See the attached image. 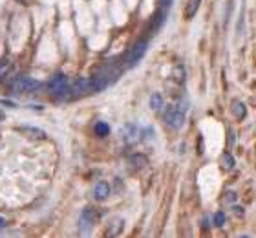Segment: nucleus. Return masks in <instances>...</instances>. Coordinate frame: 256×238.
<instances>
[{"label": "nucleus", "mask_w": 256, "mask_h": 238, "mask_svg": "<svg viewBox=\"0 0 256 238\" xmlns=\"http://www.w3.org/2000/svg\"><path fill=\"white\" fill-rule=\"evenodd\" d=\"M118 77H119V70L114 64H104L96 74V77L90 81V90H96V92L104 90L106 86L114 85Z\"/></svg>", "instance_id": "obj_1"}, {"label": "nucleus", "mask_w": 256, "mask_h": 238, "mask_svg": "<svg viewBox=\"0 0 256 238\" xmlns=\"http://www.w3.org/2000/svg\"><path fill=\"white\" fill-rule=\"evenodd\" d=\"M185 114H187V108H185L183 103H180V105H168L163 117H165L166 125L172 130H180L183 127V123H185Z\"/></svg>", "instance_id": "obj_2"}, {"label": "nucleus", "mask_w": 256, "mask_h": 238, "mask_svg": "<svg viewBox=\"0 0 256 238\" xmlns=\"http://www.w3.org/2000/svg\"><path fill=\"white\" fill-rule=\"evenodd\" d=\"M50 92L57 97H62V95L70 94V81H68V75L62 74V72H57V74L50 79Z\"/></svg>", "instance_id": "obj_3"}, {"label": "nucleus", "mask_w": 256, "mask_h": 238, "mask_svg": "<svg viewBox=\"0 0 256 238\" xmlns=\"http://www.w3.org/2000/svg\"><path fill=\"white\" fill-rule=\"evenodd\" d=\"M146 50H148V41L146 39H141V41L134 44L126 55V68H134L136 64H139V61L144 57Z\"/></svg>", "instance_id": "obj_4"}, {"label": "nucleus", "mask_w": 256, "mask_h": 238, "mask_svg": "<svg viewBox=\"0 0 256 238\" xmlns=\"http://www.w3.org/2000/svg\"><path fill=\"white\" fill-rule=\"evenodd\" d=\"M40 81L33 79V77H16L15 79V88L16 92H22V94H32V92H37L40 88Z\"/></svg>", "instance_id": "obj_5"}, {"label": "nucleus", "mask_w": 256, "mask_h": 238, "mask_svg": "<svg viewBox=\"0 0 256 238\" xmlns=\"http://www.w3.org/2000/svg\"><path fill=\"white\" fill-rule=\"evenodd\" d=\"M97 220H99V212H97V209H94V207H84L82 212H80L79 225L84 229V231H90V229L97 223Z\"/></svg>", "instance_id": "obj_6"}, {"label": "nucleus", "mask_w": 256, "mask_h": 238, "mask_svg": "<svg viewBox=\"0 0 256 238\" xmlns=\"http://www.w3.org/2000/svg\"><path fill=\"white\" fill-rule=\"evenodd\" d=\"M121 138L126 145H134V143H138L139 138H141V128L136 125V123H128L124 125L123 130H121Z\"/></svg>", "instance_id": "obj_7"}, {"label": "nucleus", "mask_w": 256, "mask_h": 238, "mask_svg": "<svg viewBox=\"0 0 256 238\" xmlns=\"http://www.w3.org/2000/svg\"><path fill=\"white\" fill-rule=\"evenodd\" d=\"M110 192H112V189H110V183H108V181H97L96 185H94V189H92L94 198L99 201L106 200L108 196H110Z\"/></svg>", "instance_id": "obj_8"}, {"label": "nucleus", "mask_w": 256, "mask_h": 238, "mask_svg": "<svg viewBox=\"0 0 256 238\" xmlns=\"http://www.w3.org/2000/svg\"><path fill=\"white\" fill-rule=\"evenodd\" d=\"M20 134H24L28 139H44L46 138V132H44L42 128H37V127H30V125H24V127H18L16 128Z\"/></svg>", "instance_id": "obj_9"}, {"label": "nucleus", "mask_w": 256, "mask_h": 238, "mask_svg": "<svg viewBox=\"0 0 256 238\" xmlns=\"http://www.w3.org/2000/svg\"><path fill=\"white\" fill-rule=\"evenodd\" d=\"M86 92H90V79H79L70 86V94H74V95L86 94Z\"/></svg>", "instance_id": "obj_10"}, {"label": "nucleus", "mask_w": 256, "mask_h": 238, "mask_svg": "<svg viewBox=\"0 0 256 238\" xmlns=\"http://www.w3.org/2000/svg\"><path fill=\"white\" fill-rule=\"evenodd\" d=\"M200 4H202V0H188L187 10H185V17H187V19H192V17L198 13V10H200Z\"/></svg>", "instance_id": "obj_11"}, {"label": "nucleus", "mask_w": 256, "mask_h": 238, "mask_svg": "<svg viewBox=\"0 0 256 238\" xmlns=\"http://www.w3.org/2000/svg\"><path fill=\"white\" fill-rule=\"evenodd\" d=\"M232 112H234V116L238 119L247 116V108H246V103H242V101H232Z\"/></svg>", "instance_id": "obj_12"}, {"label": "nucleus", "mask_w": 256, "mask_h": 238, "mask_svg": "<svg viewBox=\"0 0 256 238\" xmlns=\"http://www.w3.org/2000/svg\"><path fill=\"white\" fill-rule=\"evenodd\" d=\"M94 130H96V134L99 136V138H106L108 134H110V125L104 121H99V123H96Z\"/></svg>", "instance_id": "obj_13"}, {"label": "nucleus", "mask_w": 256, "mask_h": 238, "mask_svg": "<svg viewBox=\"0 0 256 238\" xmlns=\"http://www.w3.org/2000/svg\"><path fill=\"white\" fill-rule=\"evenodd\" d=\"M163 22H165V11H160L156 17H152V22H150V30H154L158 32L161 26H163Z\"/></svg>", "instance_id": "obj_14"}, {"label": "nucleus", "mask_w": 256, "mask_h": 238, "mask_svg": "<svg viewBox=\"0 0 256 238\" xmlns=\"http://www.w3.org/2000/svg\"><path fill=\"white\" fill-rule=\"evenodd\" d=\"M148 103L152 110H161L163 108V97H161V94H152Z\"/></svg>", "instance_id": "obj_15"}, {"label": "nucleus", "mask_w": 256, "mask_h": 238, "mask_svg": "<svg viewBox=\"0 0 256 238\" xmlns=\"http://www.w3.org/2000/svg\"><path fill=\"white\" fill-rule=\"evenodd\" d=\"M132 167H136V169H143L144 165H146V158H144L143 154H136V156H132Z\"/></svg>", "instance_id": "obj_16"}, {"label": "nucleus", "mask_w": 256, "mask_h": 238, "mask_svg": "<svg viewBox=\"0 0 256 238\" xmlns=\"http://www.w3.org/2000/svg\"><path fill=\"white\" fill-rule=\"evenodd\" d=\"M222 163H224V169H227V170H230L234 167V158L230 156V152H225L224 156H222Z\"/></svg>", "instance_id": "obj_17"}, {"label": "nucleus", "mask_w": 256, "mask_h": 238, "mask_svg": "<svg viewBox=\"0 0 256 238\" xmlns=\"http://www.w3.org/2000/svg\"><path fill=\"white\" fill-rule=\"evenodd\" d=\"M212 223L216 225V227H222L225 223V212L224 211H218L216 214L212 216Z\"/></svg>", "instance_id": "obj_18"}, {"label": "nucleus", "mask_w": 256, "mask_h": 238, "mask_svg": "<svg viewBox=\"0 0 256 238\" xmlns=\"http://www.w3.org/2000/svg\"><path fill=\"white\" fill-rule=\"evenodd\" d=\"M160 4H161V8H163V10H166V8H170L172 0H160Z\"/></svg>", "instance_id": "obj_19"}, {"label": "nucleus", "mask_w": 256, "mask_h": 238, "mask_svg": "<svg viewBox=\"0 0 256 238\" xmlns=\"http://www.w3.org/2000/svg\"><path fill=\"white\" fill-rule=\"evenodd\" d=\"M4 227H6V220H4L2 216H0V231H2Z\"/></svg>", "instance_id": "obj_20"}, {"label": "nucleus", "mask_w": 256, "mask_h": 238, "mask_svg": "<svg viewBox=\"0 0 256 238\" xmlns=\"http://www.w3.org/2000/svg\"><path fill=\"white\" fill-rule=\"evenodd\" d=\"M4 119H6V114H4V110H0V123L4 121Z\"/></svg>", "instance_id": "obj_21"}, {"label": "nucleus", "mask_w": 256, "mask_h": 238, "mask_svg": "<svg viewBox=\"0 0 256 238\" xmlns=\"http://www.w3.org/2000/svg\"><path fill=\"white\" fill-rule=\"evenodd\" d=\"M234 211H236V214H244V209H240V207H236Z\"/></svg>", "instance_id": "obj_22"}]
</instances>
